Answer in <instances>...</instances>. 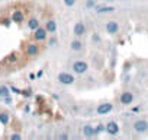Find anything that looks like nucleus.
Listing matches in <instances>:
<instances>
[{
    "label": "nucleus",
    "instance_id": "1",
    "mask_svg": "<svg viewBox=\"0 0 148 140\" xmlns=\"http://www.w3.org/2000/svg\"><path fill=\"white\" fill-rule=\"evenodd\" d=\"M73 70L76 73H84L86 70H87V64L84 61H76L73 64Z\"/></svg>",
    "mask_w": 148,
    "mask_h": 140
},
{
    "label": "nucleus",
    "instance_id": "2",
    "mask_svg": "<svg viewBox=\"0 0 148 140\" xmlns=\"http://www.w3.org/2000/svg\"><path fill=\"white\" fill-rule=\"evenodd\" d=\"M58 82H61V83H64V85H71V83L74 82V78H73L71 75H68V73H60Z\"/></svg>",
    "mask_w": 148,
    "mask_h": 140
},
{
    "label": "nucleus",
    "instance_id": "3",
    "mask_svg": "<svg viewBox=\"0 0 148 140\" xmlns=\"http://www.w3.org/2000/svg\"><path fill=\"white\" fill-rule=\"evenodd\" d=\"M134 128H135V131L142 133V131H145V130L148 128V123L144 121V120H139V121H136V123L134 124Z\"/></svg>",
    "mask_w": 148,
    "mask_h": 140
},
{
    "label": "nucleus",
    "instance_id": "4",
    "mask_svg": "<svg viewBox=\"0 0 148 140\" xmlns=\"http://www.w3.org/2000/svg\"><path fill=\"white\" fill-rule=\"evenodd\" d=\"M132 99H134V96H132V94H129V92H125V94H122V96H121V102H122L123 105H129V104L132 102Z\"/></svg>",
    "mask_w": 148,
    "mask_h": 140
},
{
    "label": "nucleus",
    "instance_id": "5",
    "mask_svg": "<svg viewBox=\"0 0 148 140\" xmlns=\"http://www.w3.org/2000/svg\"><path fill=\"white\" fill-rule=\"evenodd\" d=\"M45 37H47V31H45V29H42V28H38V29L35 31V40H38V41H42V40H45Z\"/></svg>",
    "mask_w": 148,
    "mask_h": 140
},
{
    "label": "nucleus",
    "instance_id": "6",
    "mask_svg": "<svg viewBox=\"0 0 148 140\" xmlns=\"http://www.w3.org/2000/svg\"><path fill=\"white\" fill-rule=\"evenodd\" d=\"M110 111H112V105L110 104H103V105H99V108H97L99 114H108Z\"/></svg>",
    "mask_w": 148,
    "mask_h": 140
},
{
    "label": "nucleus",
    "instance_id": "7",
    "mask_svg": "<svg viewBox=\"0 0 148 140\" xmlns=\"http://www.w3.org/2000/svg\"><path fill=\"white\" fill-rule=\"evenodd\" d=\"M106 31H108L109 34H115V32L118 31V24L113 22V21L108 22V25H106Z\"/></svg>",
    "mask_w": 148,
    "mask_h": 140
},
{
    "label": "nucleus",
    "instance_id": "8",
    "mask_svg": "<svg viewBox=\"0 0 148 140\" xmlns=\"http://www.w3.org/2000/svg\"><path fill=\"white\" fill-rule=\"evenodd\" d=\"M106 130H108V131H109V133H110V134H116V133H118V130H119V128H118V124H116V123H113V121H112V123H109V124H108V125H106Z\"/></svg>",
    "mask_w": 148,
    "mask_h": 140
},
{
    "label": "nucleus",
    "instance_id": "9",
    "mask_svg": "<svg viewBox=\"0 0 148 140\" xmlns=\"http://www.w3.org/2000/svg\"><path fill=\"white\" fill-rule=\"evenodd\" d=\"M74 34L76 35H83L84 34V25L82 22L76 24V26H74Z\"/></svg>",
    "mask_w": 148,
    "mask_h": 140
},
{
    "label": "nucleus",
    "instance_id": "10",
    "mask_svg": "<svg viewBox=\"0 0 148 140\" xmlns=\"http://www.w3.org/2000/svg\"><path fill=\"white\" fill-rule=\"evenodd\" d=\"M12 21H13V22H22V21H23V13L19 12V10L13 12V15H12Z\"/></svg>",
    "mask_w": 148,
    "mask_h": 140
},
{
    "label": "nucleus",
    "instance_id": "11",
    "mask_svg": "<svg viewBox=\"0 0 148 140\" xmlns=\"http://www.w3.org/2000/svg\"><path fill=\"white\" fill-rule=\"evenodd\" d=\"M45 29H47L48 32H55V29H57V24H55L54 21H49V22H47Z\"/></svg>",
    "mask_w": 148,
    "mask_h": 140
},
{
    "label": "nucleus",
    "instance_id": "12",
    "mask_svg": "<svg viewBox=\"0 0 148 140\" xmlns=\"http://www.w3.org/2000/svg\"><path fill=\"white\" fill-rule=\"evenodd\" d=\"M28 28H29V29H34V31H36V29L39 28V24H38V21H36V19H31V21L28 22Z\"/></svg>",
    "mask_w": 148,
    "mask_h": 140
},
{
    "label": "nucleus",
    "instance_id": "13",
    "mask_svg": "<svg viewBox=\"0 0 148 140\" xmlns=\"http://www.w3.org/2000/svg\"><path fill=\"white\" fill-rule=\"evenodd\" d=\"M36 51H38V47H36L35 44H29V45H28V48H26V53H28L29 55L36 54Z\"/></svg>",
    "mask_w": 148,
    "mask_h": 140
},
{
    "label": "nucleus",
    "instance_id": "14",
    "mask_svg": "<svg viewBox=\"0 0 148 140\" xmlns=\"http://www.w3.org/2000/svg\"><path fill=\"white\" fill-rule=\"evenodd\" d=\"M9 120H10V118H9V114H6V112H0V123H2V124L6 125V124L9 123Z\"/></svg>",
    "mask_w": 148,
    "mask_h": 140
},
{
    "label": "nucleus",
    "instance_id": "15",
    "mask_svg": "<svg viewBox=\"0 0 148 140\" xmlns=\"http://www.w3.org/2000/svg\"><path fill=\"white\" fill-rule=\"evenodd\" d=\"M83 131H84V134H86V136H92V134H95V133H96V130H93V127H90V125H86Z\"/></svg>",
    "mask_w": 148,
    "mask_h": 140
},
{
    "label": "nucleus",
    "instance_id": "16",
    "mask_svg": "<svg viewBox=\"0 0 148 140\" xmlns=\"http://www.w3.org/2000/svg\"><path fill=\"white\" fill-rule=\"evenodd\" d=\"M9 95V89L6 86H0V96H8Z\"/></svg>",
    "mask_w": 148,
    "mask_h": 140
},
{
    "label": "nucleus",
    "instance_id": "17",
    "mask_svg": "<svg viewBox=\"0 0 148 140\" xmlns=\"http://www.w3.org/2000/svg\"><path fill=\"white\" fill-rule=\"evenodd\" d=\"M71 48H73V50H76V51H77V50H80V48H82V42H80V41H73Z\"/></svg>",
    "mask_w": 148,
    "mask_h": 140
},
{
    "label": "nucleus",
    "instance_id": "18",
    "mask_svg": "<svg viewBox=\"0 0 148 140\" xmlns=\"http://www.w3.org/2000/svg\"><path fill=\"white\" fill-rule=\"evenodd\" d=\"M113 10H115L113 8H100V9H99L100 13H103V12H113Z\"/></svg>",
    "mask_w": 148,
    "mask_h": 140
},
{
    "label": "nucleus",
    "instance_id": "19",
    "mask_svg": "<svg viewBox=\"0 0 148 140\" xmlns=\"http://www.w3.org/2000/svg\"><path fill=\"white\" fill-rule=\"evenodd\" d=\"M74 2H76V0H64V3H65L67 6H73Z\"/></svg>",
    "mask_w": 148,
    "mask_h": 140
},
{
    "label": "nucleus",
    "instance_id": "20",
    "mask_svg": "<svg viewBox=\"0 0 148 140\" xmlns=\"http://www.w3.org/2000/svg\"><path fill=\"white\" fill-rule=\"evenodd\" d=\"M10 139H12V140H19V139H21V136H19V134H12V136H10Z\"/></svg>",
    "mask_w": 148,
    "mask_h": 140
},
{
    "label": "nucleus",
    "instance_id": "21",
    "mask_svg": "<svg viewBox=\"0 0 148 140\" xmlns=\"http://www.w3.org/2000/svg\"><path fill=\"white\" fill-rule=\"evenodd\" d=\"M105 128H106V127H103V125H99V127L96 128V133H100V131H103Z\"/></svg>",
    "mask_w": 148,
    "mask_h": 140
},
{
    "label": "nucleus",
    "instance_id": "22",
    "mask_svg": "<svg viewBox=\"0 0 148 140\" xmlns=\"http://www.w3.org/2000/svg\"><path fill=\"white\" fill-rule=\"evenodd\" d=\"M9 60H10V61H15V60H16V57H15V54H13V55H10V57H9Z\"/></svg>",
    "mask_w": 148,
    "mask_h": 140
},
{
    "label": "nucleus",
    "instance_id": "23",
    "mask_svg": "<svg viewBox=\"0 0 148 140\" xmlns=\"http://www.w3.org/2000/svg\"><path fill=\"white\" fill-rule=\"evenodd\" d=\"M108 2H115V0H108Z\"/></svg>",
    "mask_w": 148,
    "mask_h": 140
}]
</instances>
